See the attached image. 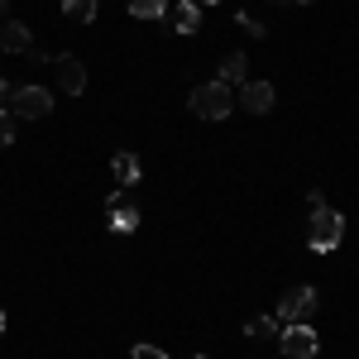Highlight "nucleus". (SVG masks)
<instances>
[{
  "label": "nucleus",
  "mask_w": 359,
  "mask_h": 359,
  "mask_svg": "<svg viewBox=\"0 0 359 359\" xmlns=\"http://www.w3.org/2000/svg\"><path fill=\"white\" fill-rule=\"evenodd\" d=\"M0 335H5V311H0Z\"/></svg>",
  "instance_id": "obj_22"
},
{
  "label": "nucleus",
  "mask_w": 359,
  "mask_h": 359,
  "mask_svg": "<svg viewBox=\"0 0 359 359\" xmlns=\"http://www.w3.org/2000/svg\"><path fill=\"white\" fill-rule=\"evenodd\" d=\"M192 359H206V355H192Z\"/></svg>",
  "instance_id": "obj_24"
},
{
  "label": "nucleus",
  "mask_w": 359,
  "mask_h": 359,
  "mask_svg": "<svg viewBox=\"0 0 359 359\" xmlns=\"http://www.w3.org/2000/svg\"><path fill=\"white\" fill-rule=\"evenodd\" d=\"M5 10H10V0H0V20H5Z\"/></svg>",
  "instance_id": "obj_20"
},
{
  "label": "nucleus",
  "mask_w": 359,
  "mask_h": 359,
  "mask_svg": "<svg viewBox=\"0 0 359 359\" xmlns=\"http://www.w3.org/2000/svg\"><path fill=\"white\" fill-rule=\"evenodd\" d=\"M221 82H225V86H230V82L245 86V82H249V57L240 53V48H235V53H225V62H221Z\"/></svg>",
  "instance_id": "obj_12"
},
{
  "label": "nucleus",
  "mask_w": 359,
  "mask_h": 359,
  "mask_svg": "<svg viewBox=\"0 0 359 359\" xmlns=\"http://www.w3.org/2000/svg\"><path fill=\"white\" fill-rule=\"evenodd\" d=\"M106 211H111V230H115V235H135V230H139V206L130 201V192H125V187H120V192H111Z\"/></svg>",
  "instance_id": "obj_6"
},
{
  "label": "nucleus",
  "mask_w": 359,
  "mask_h": 359,
  "mask_svg": "<svg viewBox=\"0 0 359 359\" xmlns=\"http://www.w3.org/2000/svg\"><path fill=\"white\" fill-rule=\"evenodd\" d=\"M235 106H245V111H254V115H269L273 111V86L269 82H245Z\"/></svg>",
  "instance_id": "obj_8"
},
{
  "label": "nucleus",
  "mask_w": 359,
  "mask_h": 359,
  "mask_svg": "<svg viewBox=\"0 0 359 359\" xmlns=\"http://www.w3.org/2000/svg\"><path fill=\"white\" fill-rule=\"evenodd\" d=\"M57 82H62L67 96H82V91H86V67L72 53H57Z\"/></svg>",
  "instance_id": "obj_7"
},
{
  "label": "nucleus",
  "mask_w": 359,
  "mask_h": 359,
  "mask_svg": "<svg viewBox=\"0 0 359 359\" xmlns=\"http://www.w3.org/2000/svg\"><path fill=\"white\" fill-rule=\"evenodd\" d=\"M240 29H249V34H254V39H264V34H269V29L259 25V20H254V15H240Z\"/></svg>",
  "instance_id": "obj_17"
},
{
  "label": "nucleus",
  "mask_w": 359,
  "mask_h": 359,
  "mask_svg": "<svg viewBox=\"0 0 359 359\" xmlns=\"http://www.w3.org/2000/svg\"><path fill=\"white\" fill-rule=\"evenodd\" d=\"M135 359H168L163 350H154V345H135Z\"/></svg>",
  "instance_id": "obj_18"
},
{
  "label": "nucleus",
  "mask_w": 359,
  "mask_h": 359,
  "mask_svg": "<svg viewBox=\"0 0 359 359\" xmlns=\"http://www.w3.org/2000/svg\"><path fill=\"white\" fill-rule=\"evenodd\" d=\"M10 106H15V115H25V120H43V115L53 111V96L43 86H15L10 91Z\"/></svg>",
  "instance_id": "obj_4"
},
{
  "label": "nucleus",
  "mask_w": 359,
  "mask_h": 359,
  "mask_svg": "<svg viewBox=\"0 0 359 359\" xmlns=\"http://www.w3.org/2000/svg\"><path fill=\"white\" fill-rule=\"evenodd\" d=\"M278 340H283V355H287V359H316V350H321V340H316V331H311V321L278 331Z\"/></svg>",
  "instance_id": "obj_5"
},
{
  "label": "nucleus",
  "mask_w": 359,
  "mask_h": 359,
  "mask_svg": "<svg viewBox=\"0 0 359 359\" xmlns=\"http://www.w3.org/2000/svg\"><path fill=\"white\" fill-rule=\"evenodd\" d=\"M0 101H10V82L5 77H0Z\"/></svg>",
  "instance_id": "obj_19"
},
{
  "label": "nucleus",
  "mask_w": 359,
  "mask_h": 359,
  "mask_svg": "<svg viewBox=\"0 0 359 359\" xmlns=\"http://www.w3.org/2000/svg\"><path fill=\"white\" fill-rule=\"evenodd\" d=\"M278 326H283L278 316H254V321L245 326V335H254V340H269V335H278Z\"/></svg>",
  "instance_id": "obj_15"
},
{
  "label": "nucleus",
  "mask_w": 359,
  "mask_h": 359,
  "mask_svg": "<svg viewBox=\"0 0 359 359\" xmlns=\"http://www.w3.org/2000/svg\"><path fill=\"white\" fill-rule=\"evenodd\" d=\"M10 144H15V115L0 111V149H10Z\"/></svg>",
  "instance_id": "obj_16"
},
{
  "label": "nucleus",
  "mask_w": 359,
  "mask_h": 359,
  "mask_svg": "<svg viewBox=\"0 0 359 359\" xmlns=\"http://www.w3.org/2000/svg\"><path fill=\"white\" fill-rule=\"evenodd\" d=\"M168 20L177 34H196L201 29V5L196 0H177V5H168Z\"/></svg>",
  "instance_id": "obj_10"
},
{
  "label": "nucleus",
  "mask_w": 359,
  "mask_h": 359,
  "mask_svg": "<svg viewBox=\"0 0 359 359\" xmlns=\"http://www.w3.org/2000/svg\"><path fill=\"white\" fill-rule=\"evenodd\" d=\"M230 86L225 82H206V86H192V115L196 120H225L230 115Z\"/></svg>",
  "instance_id": "obj_2"
},
{
  "label": "nucleus",
  "mask_w": 359,
  "mask_h": 359,
  "mask_svg": "<svg viewBox=\"0 0 359 359\" xmlns=\"http://www.w3.org/2000/svg\"><path fill=\"white\" fill-rule=\"evenodd\" d=\"M340 240H345V216L331 211V206L311 211V221H306V245L316 249V254H331Z\"/></svg>",
  "instance_id": "obj_1"
},
{
  "label": "nucleus",
  "mask_w": 359,
  "mask_h": 359,
  "mask_svg": "<svg viewBox=\"0 0 359 359\" xmlns=\"http://www.w3.org/2000/svg\"><path fill=\"white\" fill-rule=\"evenodd\" d=\"M62 10H67L77 25H91V20H96V0H62Z\"/></svg>",
  "instance_id": "obj_14"
},
{
  "label": "nucleus",
  "mask_w": 359,
  "mask_h": 359,
  "mask_svg": "<svg viewBox=\"0 0 359 359\" xmlns=\"http://www.w3.org/2000/svg\"><path fill=\"white\" fill-rule=\"evenodd\" d=\"M0 48H5V53H34V34H29V25L5 20V25H0Z\"/></svg>",
  "instance_id": "obj_9"
},
{
  "label": "nucleus",
  "mask_w": 359,
  "mask_h": 359,
  "mask_svg": "<svg viewBox=\"0 0 359 359\" xmlns=\"http://www.w3.org/2000/svg\"><path fill=\"white\" fill-rule=\"evenodd\" d=\"M196 5H221V0H196Z\"/></svg>",
  "instance_id": "obj_21"
},
{
  "label": "nucleus",
  "mask_w": 359,
  "mask_h": 359,
  "mask_svg": "<svg viewBox=\"0 0 359 359\" xmlns=\"http://www.w3.org/2000/svg\"><path fill=\"white\" fill-rule=\"evenodd\" d=\"M311 311H316V287H311V283L287 287V292L278 297V321H283V326H302V321H311Z\"/></svg>",
  "instance_id": "obj_3"
},
{
  "label": "nucleus",
  "mask_w": 359,
  "mask_h": 359,
  "mask_svg": "<svg viewBox=\"0 0 359 359\" xmlns=\"http://www.w3.org/2000/svg\"><path fill=\"white\" fill-rule=\"evenodd\" d=\"M130 15L135 20H158V15H168V0H130Z\"/></svg>",
  "instance_id": "obj_13"
},
{
  "label": "nucleus",
  "mask_w": 359,
  "mask_h": 359,
  "mask_svg": "<svg viewBox=\"0 0 359 359\" xmlns=\"http://www.w3.org/2000/svg\"><path fill=\"white\" fill-rule=\"evenodd\" d=\"M297 5H316V0H297Z\"/></svg>",
  "instance_id": "obj_23"
},
{
  "label": "nucleus",
  "mask_w": 359,
  "mask_h": 359,
  "mask_svg": "<svg viewBox=\"0 0 359 359\" xmlns=\"http://www.w3.org/2000/svg\"><path fill=\"white\" fill-rule=\"evenodd\" d=\"M111 172H115V182L130 192V187L139 182V158H135V154H115V158H111Z\"/></svg>",
  "instance_id": "obj_11"
}]
</instances>
